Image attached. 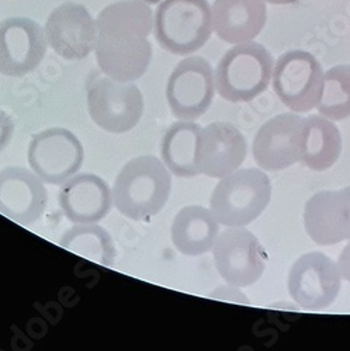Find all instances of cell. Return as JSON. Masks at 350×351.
<instances>
[{"instance_id": "obj_5", "label": "cell", "mask_w": 350, "mask_h": 351, "mask_svg": "<svg viewBox=\"0 0 350 351\" xmlns=\"http://www.w3.org/2000/svg\"><path fill=\"white\" fill-rule=\"evenodd\" d=\"M213 30V8L207 0H163L155 12L154 36L173 55L194 53Z\"/></svg>"}, {"instance_id": "obj_3", "label": "cell", "mask_w": 350, "mask_h": 351, "mask_svg": "<svg viewBox=\"0 0 350 351\" xmlns=\"http://www.w3.org/2000/svg\"><path fill=\"white\" fill-rule=\"evenodd\" d=\"M273 56L257 43L228 49L214 72L217 93L231 103H246L264 93L273 77Z\"/></svg>"}, {"instance_id": "obj_17", "label": "cell", "mask_w": 350, "mask_h": 351, "mask_svg": "<svg viewBox=\"0 0 350 351\" xmlns=\"http://www.w3.org/2000/svg\"><path fill=\"white\" fill-rule=\"evenodd\" d=\"M246 155V139L235 125L215 121L201 130L197 158L200 174L222 179L238 170Z\"/></svg>"}, {"instance_id": "obj_7", "label": "cell", "mask_w": 350, "mask_h": 351, "mask_svg": "<svg viewBox=\"0 0 350 351\" xmlns=\"http://www.w3.org/2000/svg\"><path fill=\"white\" fill-rule=\"evenodd\" d=\"M273 89L281 103L294 112L318 107L324 90V71L307 51L283 53L273 68Z\"/></svg>"}, {"instance_id": "obj_26", "label": "cell", "mask_w": 350, "mask_h": 351, "mask_svg": "<svg viewBox=\"0 0 350 351\" xmlns=\"http://www.w3.org/2000/svg\"><path fill=\"white\" fill-rule=\"evenodd\" d=\"M14 128L16 127L12 117L6 111L0 110V152H3L8 148L13 138Z\"/></svg>"}, {"instance_id": "obj_4", "label": "cell", "mask_w": 350, "mask_h": 351, "mask_svg": "<svg viewBox=\"0 0 350 351\" xmlns=\"http://www.w3.org/2000/svg\"><path fill=\"white\" fill-rule=\"evenodd\" d=\"M272 198V183L260 169H238L214 187L210 210L220 225L246 226L266 210Z\"/></svg>"}, {"instance_id": "obj_1", "label": "cell", "mask_w": 350, "mask_h": 351, "mask_svg": "<svg viewBox=\"0 0 350 351\" xmlns=\"http://www.w3.org/2000/svg\"><path fill=\"white\" fill-rule=\"evenodd\" d=\"M96 60L100 71L117 82L138 80L152 61L154 16L142 0H120L103 9L97 19Z\"/></svg>"}, {"instance_id": "obj_12", "label": "cell", "mask_w": 350, "mask_h": 351, "mask_svg": "<svg viewBox=\"0 0 350 351\" xmlns=\"http://www.w3.org/2000/svg\"><path fill=\"white\" fill-rule=\"evenodd\" d=\"M305 119L296 112L273 117L261 125L253 139L252 152L260 169L279 171L301 160Z\"/></svg>"}, {"instance_id": "obj_29", "label": "cell", "mask_w": 350, "mask_h": 351, "mask_svg": "<svg viewBox=\"0 0 350 351\" xmlns=\"http://www.w3.org/2000/svg\"><path fill=\"white\" fill-rule=\"evenodd\" d=\"M142 2L148 3V5H158V3L162 2V0H142Z\"/></svg>"}, {"instance_id": "obj_28", "label": "cell", "mask_w": 350, "mask_h": 351, "mask_svg": "<svg viewBox=\"0 0 350 351\" xmlns=\"http://www.w3.org/2000/svg\"><path fill=\"white\" fill-rule=\"evenodd\" d=\"M265 2L272 5H291V3H296L297 0H265Z\"/></svg>"}, {"instance_id": "obj_25", "label": "cell", "mask_w": 350, "mask_h": 351, "mask_svg": "<svg viewBox=\"0 0 350 351\" xmlns=\"http://www.w3.org/2000/svg\"><path fill=\"white\" fill-rule=\"evenodd\" d=\"M210 298L221 300V301H226V302H233V304L249 305L248 297L240 289V287L231 285V284H226V285H222V287H218V288L213 289V292L210 294Z\"/></svg>"}, {"instance_id": "obj_2", "label": "cell", "mask_w": 350, "mask_h": 351, "mask_svg": "<svg viewBox=\"0 0 350 351\" xmlns=\"http://www.w3.org/2000/svg\"><path fill=\"white\" fill-rule=\"evenodd\" d=\"M170 190L172 178L165 163L155 156H138L115 178L113 204L130 219L148 221L163 210Z\"/></svg>"}, {"instance_id": "obj_16", "label": "cell", "mask_w": 350, "mask_h": 351, "mask_svg": "<svg viewBox=\"0 0 350 351\" xmlns=\"http://www.w3.org/2000/svg\"><path fill=\"white\" fill-rule=\"evenodd\" d=\"M47 190L38 176L25 167L0 170V214L20 223L37 222L47 208Z\"/></svg>"}, {"instance_id": "obj_11", "label": "cell", "mask_w": 350, "mask_h": 351, "mask_svg": "<svg viewBox=\"0 0 350 351\" xmlns=\"http://www.w3.org/2000/svg\"><path fill=\"white\" fill-rule=\"evenodd\" d=\"M290 297L303 309L331 306L340 292L342 276L336 263L320 252L303 254L291 267L287 281Z\"/></svg>"}, {"instance_id": "obj_8", "label": "cell", "mask_w": 350, "mask_h": 351, "mask_svg": "<svg viewBox=\"0 0 350 351\" xmlns=\"http://www.w3.org/2000/svg\"><path fill=\"white\" fill-rule=\"evenodd\" d=\"M214 95V71L201 56L185 58L173 69L166 84L169 108L179 121L198 120L209 111Z\"/></svg>"}, {"instance_id": "obj_10", "label": "cell", "mask_w": 350, "mask_h": 351, "mask_svg": "<svg viewBox=\"0 0 350 351\" xmlns=\"http://www.w3.org/2000/svg\"><path fill=\"white\" fill-rule=\"evenodd\" d=\"M211 250L215 269L226 284L249 287L265 273V250L245 226H226L218 233Z\"/></svg>"}, {"instance_id": "obj_18", "label": "cell", "mask_w": 350, "mask_h": 351, "mask_svg": "<svg viewBox=\"0 0 350 351\" xmlns=\"http://www.w3.org/2000/svg\"><path fill=\"white\" fill-rule=\"evenodd\" d=\"M58 202L72 223H96L108 215L113 191L100 176L80 173L62 184Z\"/></svg>"}, {"instance_id": "obj_27", "label": "cell", "mask_w": 350, "mask_h": 351, "mask_svg": "<svg viewBox=\"0 0 350 351\" xmlns=\"http://www.w3.org/2000/svg\"><path fill=\"white\" fill-rule=\"evenodd\" d=\"M336 265H338V269H339V273H340L342 278L346 280L347 282H350V241L347 242V245L340 252Z\"/></svg>"}, {"instance_id": "obj_24", "label": "cell", "mask_w": 350, "mask_h": 351, "mask_svg": "<svg viewBox=\"0 0 350 351\" xmlns=\"http://www.w3.org/2000/svg\"><path fill=\"white\" fill-rule=\"evenodd\" d=\"M318 111L332 121L350 117V65H338L324 73V90Z\"/></svg>"}, {"instance_id": "obj_6", "label": "cell", "mask_w": 350, "mask_h": 351, "mask_svg": "<svg viewBox=\"0 0 350 351\" xmlns=\"http://www.w3.org/2000/svg\"><path fill=\"white\" fill-rule=\"evenodd\" d=\"M143 107L142 92L131 82H117L104 75L87 86V111L106 132L126 134L135 128Z\"/></svg>"}, {"instance_id": "obj_13", "label": "cell", "mask_w": 350, "mask_h": 351, "mask_svg": "<svg viewBox=\"0 0 350 351\" xmlns=\"http://www.w3.org/2000/svg\"><path fill=\"white\" fill-rule=\"evenodd\" d=\"M43 27L27 17L0 21V73L21 77L33 72L47 53Z\"/></svg>"}, {"instance_id": "obj_20", "label": "cell", "mask_w": 350, "mask_h": 351, "mask_svg": "<svg viewBox=\"0 0 350 351\" xmlns=\"http://www.w3.org/2000/svg\"><path fill=\"white\" fill-rule=\"evenodd\" d=\"M220 233V223L211 210L201 206L182 208L170 226L173 246L189 257L206 254L214 246Z\"/></svg>"}, {"instance_id": "obj_14", "label": "cell", "mask_w": 350, "mask_h": 351, "mask_svg": "<svg viewBox=\"0 0 350 351\" xmlns=\"http://www.w3.org/2000/svg\"><path fill=\"white\" fill-rule=\"evenodd\" d=\"M44 32L48 45L69 61L84 60L96 48V20L79 3L68 2L54 9Z\"/></svg>"}, {"instance_id": "obj_9", "label": "cell", "mask_w": 350, "mask_h": 351, "mask_svg": "<svg viewBox=\"0 0 350 351\" xmlns=\"http://www.w3.org/2000/svg\"><path fill=\"white\" fill-rule=\"evenodd\" d=\"M27 159L32 170L44 183L60 186L80 170L84 149L72 131L54 127L32 138Z\"/></svg>"}, {"instance_id": "obj_15", "label": "cell", "mask_w": 350, "mask_h": 351, "mask_svg": "<svg viewBox=\"0 0 350 351\" xmlns=\"http://www.w3.org/2000/svg\"><path fill=\"white\" fill-rule=\"evenodd\" d=\"M303 217L307 235L316 245L350 241V186L314 194L305 202Z\"/></svg>"}, {"instance_id": "obj_19", "label": "cell", "mask_w": 350, "mask_h": 351, "mask_svg": "<svg viewBox=\"0 0 350 351\" xmlns=\"http://www.w3.org/2000/svg\"><path fill=\"white\" fill-rule=\"evenodd\" d=\"M268 20L265 0H215L213 28L228 44L253 41Z\"/></svg>"}, {"instance_id": "obj_23", "label": "cell", "mask_w": 350, "mask_h": 351, "mask_svg": "<svg viewBox=\"0 0 350 351\" xmlns=\"http://www.w3.org/2000/svg\"><path fill=\"white\" fill-rule=\"evenodd\" d=\"M60 243L71 253L96 265L104 267L114 265V242L108 232L96 223H76L64 233Z\"/></svg>"}, {"instance_id": "obj_21", "label": "cell", "mask_w": 350, "mask_h": 351, "mask_svg": "<svg viewBox=\"0 0 350 351\" xmlns=\"http://www.w3.org/2000/svg\"><path fill=\"white\" fill-rule=\"evenodd\" d=\"M201 127L194 121L174 123L161 143V158L176 178L191 179L200 174L197 158Z\"/></svg>"}, {"instance_id": "obj_22", "label": "cell", "mask_w": 350, "mask_h": 351, "mask_svg": "<svg viewBox=\"0 0 350 351\" xmlns=\"http://www.w3.org/2000/svg\"><path fill=\"white\" fill-rule=\"evenodd\" d=\"M342 154V135L332 120L324 115L305 119L301 163L315 171L331 169Z\"/></svg>"}]
</instances>
